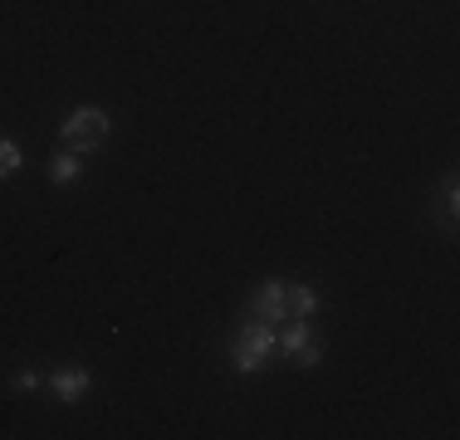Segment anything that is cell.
Listing matches in <instances>:
<instances>
[{"label":"cell","instance_id":"obj_2","mask_svg":"<svg viewBox=\"0 0 460 440\" xmlns=\"http://www.w3.org/2000/svg\"><path fill=\"white\" fill-rule=\"evenodd\" d=\"M275 343L294 367H319V357H323V338L309 328V318H289V328L275 333Z\"/></svg>","mask_w":460,"mask_h":440},{"label":"cell","instance_id":"obj_9","mask_svg":"<svg viewBox=\"0 0 460 440\" xmlns=\"http://www.w3.org/2000/svg\"><path fill=\"white\" fill-rule=\"evenodd\" d=\"M441 206H446V230H456V176L441 181Z\"/></svg>","mask_w":460,"mask_h":440},{"label":"cell","instance_id":"obj_3","mask_svg":"<svg viewBox=\"0 0 460 440\" xmlns=\"http://www.w3.org/2000/svg\"><path fill=\"white\" fill-rule=\"evenodd\" d=\"M103 137H108V113L103 108H74V113L64 118V147L69 152H89Z\"/></svg>","mask_w":460,"mask_h":440},{"label":"cell","instance_id":"obj_6","mask_svg":"<svg viewBox=\"0 0 460 440\" xmlns=\"http://www.w3.org/2000/svg\"><path fill=\"white\" fill-rule=\"evenodd\" d=\"M319 313V294L309 284H284V318H309Z\"/></svg>","mask_w":460,"mask_h":440},{"label":"cell","instance_id":"obj_4","mask_svg":"<svg viewBox=\"0 0 460 440\" xmlns=\"http://www.w3.org/2000/svg\"><path fill=\"white\" fill-rule=\"evenodd\" d=\"M255 323H284V284H260L250 294V308H245Z\"/></svg>","mask_w":460,"mask_h":440},{"label":"cell","instance_id":"obj_8","mask_svg":"<svg viewBox=\"0 0 460 440\" xmlns=\"http://www.w3.org/2000/svg\"><path fill=\"white\" fill-rule=\"evenodd\" d=\"M20 172V142L0 137V176H15Z\"/></svg>","mask_w":460,"mask_h":440},{"label":"cell","instance_id":"obj_10","mask_svg":"<svg viewBox=\"0 0 460 440\" xmlns=\"http://www.w3.org/2000/svg\"><path fill=\"white\" fill-rule=\"evenodd\" d=\"M40 387V377H35V372H20V377L15 382H10V392H15V396H25V392H35Z\"/></svg>","mask_w":460,"mask_h":440},{"label":"cell","instance_id":"obj_7","mask_svg":"<svg viewBox=\"0 0 460 440\" xmlns=\"http://www.w3.org/2000/svg\"><path fill=\"white\" fill-rule=\"evenodd\" d=\"M79 172H84V162H79V152H69V147H64L59 157L49 162V181H54V186H69V181H79Z\"/></svg>","mask_w":460,"mask_h":440},{"label":"cell","instance_id":"obj_1","mask_svg":"<svg viewBox=\"0 0 460 440\" xmlns=\"http://www.w3.org/2000/svg\"><path fill=\"white\" fill-rule=\"evenodd\" d=\"M275 352H279L275 323H255V318H250V323L240 328V338H235V372H260Z\"/></svg>","mask_w":460,"mask_h":440},{"label":"cell","instance_id":"obj_5","mask_svg":"<svg viewBox=\"0 0 460 440\" xmlns=\"http://www.w3.org/2000/svg\"><path fill=\"white\" fill-rule=\"evenodd\" d=\"M49 392L59 396V401H79V396L89 392V372H84V367H59L49 377Z\"/></svg>","mask_w":460,"mask_h":440}]
</instances>
